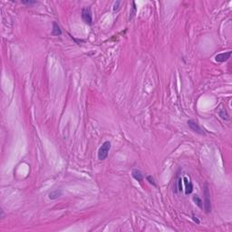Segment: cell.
Returning <instances> with one entry per match:
<instances>
[{
    "mask_svg": "<svg viewBox=\"0 0 232 232\" xmlns=\"http://www.w3.org/2000/svg\"><path fill=\"white\" fill-rule=\"evenodd\" d=\"M204 201H203V208L207 213H210L211 211V202H210V189L207 184H205L204 188Z\"/></svg>",
    "mask_w": 232,
    "mask_h": 232,
    "instance_id": "obj_2",
    "label": "cell"
},
{
    "mask_svg": "<svg viewBox=\"0 0 232 232\" xmlns=\"http://www.w3.org/2000/svg\"><path fill=\"white\" fill-rule=\"evenodd\" d=\"M136 5H135V2H132V7H131V13H130V17L129 19L131 20L132 18L134 17L135 15H136Z\"/></svg>",
    "mask_w": 232,
    "mask_h": 232,
    "instance_id": "obj_12",
    "label": "cell"
},
{
    "mask_svg": "<svg viewBox=\"0 0 232 232\" xmlns=\"http://www.w3.org/2000/svg\"><path fill=\"white\" fill-rule=\"evenodd\" d=\"M219 115L220 116V118L223 119V120H226L228 121L229 119V113H227V111L225 109H219Z\"/></svg>",
    "mask_w": 232,
    "mask_h": 232,
    "instance_id": "obj_11",
    "label": "cell"
},
{
    "mask_svg": "<svg viewBox=\"0 0 232 232\" xmlns=\"http://www.w3.org/2000/svg\"><path fill=\"white\" fill-rule=\"evenodd\" d=\"M131 176L133 177L137 181H139V182H140V181H143V172L140 171V170H133L132 171V172H131Z\"/></svg>",
    "mask_w": 232,
    "mask_h": 232,
    "instance_id": "obj_8",
    "label": "cell"
},
{
    "mask_svg": "<svg viewBox=\"0 0 232 232\" xmlns=\"http://www.w3.org/2000/svg\"><path fill=\"white\" fill-rule=\"evenodd\" d=\"M23 5H27V6H32V5H36L38 2L36 0H24V1H21Z\"/></svg>",
    "mask_w": 232,
    "mask_h": 232,
    "instance_id": "obj_13",
    "label": "cell"
},
{
    "mask_svg": "<svg viewBox=\"0 0 232 232\" xmlns=\"http://www.w3.org/2000/svg\"><path fill=\"white\" fill-rule=\"evenodd\" d=\"M183 180H184V183H185V194L186 195H189V194H190V193L193 191L192 182L189 181L187 177H184L183 178Z\"/></svg>",
    "mask_w": 232,
    "mask_h": 232,
    "instance_id": "obj_6",
    "label": "cell"
},
{
    "mask_svg": "<svg viewBox=\"0 0 232 232\" xmlns=\"http://www.w3.org/2000/svg\"><path fill=\"white\" fill-rule=\"evenodd\" d=\"M177 186H178V191H181L182 190V180L181 178H179L177 181Z\"/></svg>",
    "mask_w": 232,
    "mask_h": 232,
    "instance_id": "obj_16",
    "label": "cell"
},
{
    "mask_svg": "<svg viewBox=\"0 0 232 232\" xmlns=\"http://www.w3.org/2000/svg\"><path fill=\"white\" fill-rule=\"evenodd\" d=\"M63 195V190L60 189H55L53 191H51L50 193L48 194V198H50V200H56V198H60L61 196Z\"/></svg>",
    "mask_w": 232,
    "mask_h": 232,
    "instance_id": "obj_7",
    "label": "cell"
},
{
    "mask_svg": "<svg viewBox=\"0 0 232 232\" xmlns=\"http://www.w3.org/2000/svg\"><path fill=\"white\" fill-rule=\"evenodd\" d=\"M52 35L55 36H59L62 35V30L60 27L58 26V24L56 22L53 23V29H52Z\"/></svg>",
    "mask_w": 232,
    "mask_h": 232,
    "instance_id": "obj_9",
    "label": "cell"
},
{
    "mask_svg": "<svg viewBox=\"0 0 232 232\" xmlns=\"http://www.w3.org/2000/svg\"><path fill=\"white\" fill-rule=\"evenodd\" d=\"M188 123V126L189 128L193 132H195V133L197 134H200V135H204L205 134V131H203V129L198 125V123L193 120H189L187 122Z\"/></svg>",
    "mask_w": 232,
    "mask_h": 232,
    "instance_id": "obj_4",
    "label": "cell"
},
{
    "mask_svg": "<svg viewBox=\"0 0 232 232\" xmlns=\"http://www.w3.org/2000/svg\"><path fill=\"white\" fill-rule=\"evenodd\" d=\"M231 56V51L225 52V53H220L215 56V61L218 63H224L228 61Z\"/></svg>",
    "mask_w": 232,
    "mask_h": 232,
    "instance_id": "obj_5",
    "label": "cell"
},
{
    "mask_svg": "<svg viewBox=\"0 0 232 232\" xmlns=\"http://www.w3.org/2000/svg\"><path fill=\"white\" fill-rule=\"evenodd\" d=\"M111 147H112V144L110 142H108V140L104 142L98 151V159L100 161H104L107 157H108Z\"/></svg>",
    "mask_w": 232,
    "mask_h": 232,
    "instance_id": "obj_1",
    "label": "cell"
},
{
    "mask_svg": "<svg viewBox=\"0 0 232 232\" xmlns=\"http://www.w3.org/2000/svg\"><path fill=\"white\" fill-rule=\"evenodd\" d=\"M146 179H147V181H149V183L152 184V185L154 186V187H157V184H156V182H155V180H154V178H153L152 176L149 175V176H147Z\"/></svg>",
    "mask_w": 232,
    "mask_h": 232,
    "instance_id": "obj_14",
    "label": "cell"
},
{
    "mask_svg": "<svg viewBox=\"0 0 232 232\" xmlns=\"http://www.w3.org/2000/svg\"><path fill=\"white\" fill-rule=\"evenodd\" d=\"M122 5L121 1H116L113 5V11H118L120 9V6Z\"/></svg>",
    "mask_w": 232,
    "mask_h": 232,
    "instance_id": "obj_15",
    "label": "cell"
},
{
    "mask_svg": "<svg viewBox=\"0 0 232 232\" xmlns=\"http://www.w3.org/2000/svg\"><path fill=\"white\" fill-rule=\"evenodd\" d=\"M82 19L88 26H92L93 24V15L90 6L84 7L82 9Z\"/></svg>",
    "mask_w": 232,
    "mask_h": 232,
    "instance_id": "obj_3",
    "label": "cell"
},
{
    "mask_svg": "<svg viewBox=\"0 0 232 232\" xmlns=\"http://www.w3.org/2000/svg\"><path fill=\"white\" fill-rule=\"evenodd\" d=\"M192 219L194 220V222H196V223H197V224H200V220H198V218H197V217L195 216V215H194V214L192 215Z\"/></svg>",
    "mask_w": 232,
    "mask_h": 232,
    "instance_id": "obj_17",
    "label": "cell"
},
{
    "mask_svg": "<svg viewBox=\"0 0 232 232\" xmlns=\"http://www.w3.org/2000/svg\"><path fill=\"white\" fill-rule=\"evenodd\" d=\"M193 201L195 202V204L198 207V208L203 209V201H202V200L198 195L193 196Z\"/></svg>",
    "mask_w": 232,
    "mask_h": 232,
    "instance_id": "obj_10",
    "label": "cell"
}]
</instances>
